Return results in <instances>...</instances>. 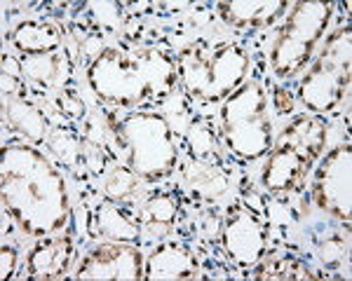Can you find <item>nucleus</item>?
I'll list each match as a JSON object with an SVG mask.
<instances>
[{
  "label": "nucleus",
  "instance_id": "1",
  "mask_svg": "<svg viewBox=\"0 0 352 281\" xmlns=\"http://www.w3.org/2000/svg\"><path fill=\"white\" fill-rule=\"evenodd\" d=\"M3 204L31 237H50L68 221L66 183L38 150L8 145L3 150Z\"/></svg>",
  "mask_w": 352,
  "mask_h": 281
},
{
  "label": "nucleus",
  "instance_id": "18",
  "mask_svg": "<svg viewBox=\"0 0 352 281\" xmlns=\"http://www.w3.org/2000/svg\"><path fill=\"white\" fill-rule=\"evenodd\" d=\"M21 73L36 84L47 87H61L68 82V61L61 52L21 56Z\"/></svg>",
  "mask_w": 352,
  "mask_h": 281
},
{
  "label": "nucleus",
  "instance_id": "10",
  "mask_svg": "<svg viewBox=\"0 0 352 281\" xmlns=\"http://www.w3.org/2000/svg\"><path fill=\"white\" fill-rule=\"evenodd\" d=\"M352 160L350 145L343 143L333 148L312 178L310 197L317 204V209L338 218V221H350V195H352Z\"/></svg>",
  "mask_w": 352,
  "mask_h": 281
},
{
  "label": "nucleus",
  "instance_id": "5",
  "mask_svg": "<svg viewBox=\"0 0 352 281\" xmlns=\"http://www.w3.org/2000/svg\"><path fill=\"white\" fill-rule=\"evenodd\" d=\"M223 143L242 162H256L272 148L268 94L256 80L242 82L221 106Z\"/></svg>",
  "mask_w": 352,
  "mask_h": 281
},
{
  "label": "nucleus",
  "instance_id": "15",
  "mask_svg": "<svg viewBox=\"0 0 352 281\" xmlns=\"http://www.w3.org/2000/svg\"><path fill=\"white\" fill-rule=\"evenodd\" d=\"M8 40L21 56L52 54L61 47L59 28L43 19H26L8 33Z\"/></svg>",
  "mask_w": 352,
  "mask_h": 281
},
{
  "label": "nucleus",
  "instance_id": "8",
  "mask_svg": "<svg viewBox=\"0 0 352 281\" xmlns=\"http://www.w3.org/2000/svg\"><path fill=\"white\" fill-rule=\"evenodd\" d=\"M350 28L329 36L320 56L300 82V101L310 112H333L350 97Z\"/></svg>",
  "mask_w": 352,
  "mask_h": 281
},
{
  "label": "nucleus",
  "instance_id": "13",
  "mask_svg": "<svg viewBox=\"0 0 352 281\" xmlns=\"http://www.w3.org/2000/svg\"><path fill=\"white\" fill-rule=\"evenodd\" d=\"M144 272V279H190L197 272V260L186 246L162 241L153 249Z\"/></svg>",
  "mask_w": 352,
  "mask_h": 281
},
{
  "label": "nucleus",
  "instance_id": "23",
  "mask_svg": "<svg viewBox=\"0 0 352 281\" xmlns=\"http://www.w3.org/2000/svg\"><path fill=\"white\" fill-rule=\"evenodd\" d=\"M345 251H348V241L343 237H329L322 244V258H324L327 265H338L345 258Z\"/></svg>",
  "mask_w": 352,
  "mask_h": 281
},
{
  "label": "nucleus",
  "instance_id": "24",
  "mask_svg": "<svg viewBox=\"0 0 352 281\" xmlns=\"http://www.w3.org/2000/svg\"><path fill=\"white\" fill-rule=\"evenodd\" d=\"M59 103H61V106L66 103V115H71V117H82L85 108H82L80 99H78L73 92H64V94H61V97H59Z\"/></svg>",
  "mask_w": 352,
  "mask_h": 281
},
{
  "label": "nucleus",
  "instance_id": "21",
  "mask_svg": "<svg viewBox=\"0 0 352 281\" xmlns=\"http://www.w3.org/2000/svg\"><path fill=\"white\" fill-rule=\"evenodd\" d=\"M252 279H310V269L292 256H275L270 260H261L254 265Z\"/></svg>",
  "mask_w": 352,
  "mask_h": 281
},
{
  "label": "nucleus",
  "instance_id": "25",
  "mask_svg": "<svg viewBox=\"0 0 352 281\" xmlns=\"http://www.w3.org/2000/svg\"><path fill=\"white\" fill-rule=\"evenodd\" d=\"M14 269H16V251L12 246H3V274H0L3 281L12 279Z\"/></svg>",
  "mask_w": 352,
  "mask_h": 281
},
{
  "label": "nucleus",
  "instance_id": "16",
  "mask_svg": "<svg viewBox=\"0 0 352 281\" xmlns=\"http://www.w3.org/2000/svg\"><path fill=\"white\" fill-rule=\"evenodd\" d=\"M5 122L14 129L19 136L28 138L31 143H43L45 134H47V117L38 108L33 101H28L21 94H12L5 97V108H3Z\"/></svg>",
  "mask_w": 352,
  "mask_h": 281
},
{
  "label": "nucleus",
  "instance_id": "12",
  "mask_svg": "<svg viewBox=\"0 0 352 281\" xmlns=\"http://www.w3.org/2000/svg\"><path fill=\"white\" fill-rule=\"evenodd\" d=\"M76 256L73 239L68 234H50L41 237L26 258L31 279H61L66 277L71 260Z\"/></svg>",
  "mask_w": 352,
  "mask_h": 281
},
{
  "label": "nucleus",
  "instance_id": "17",
  "mask_svg": "<svg viewBox=\"0 0 352 281\" xmlns=\"http://www.w3.org/2000/svg\"><path fill=\"white\" fill-rule=\"evenodd\" d=\"M139 230L148 239H164L174 228L176 201L169 195H155L146 199L139 209Z\"/></svg>",
  "mask_w": 352,
  "mask_h": 281
},
{
  "label": "nucleus",
  "instance_id": "2",
  "mask_svg": "<svg viewBox=\"0 0 352 281\" xmlns=\"http://www.w3.org/2000/svg\"><path fill=\"white\" fill-rule=\"evenodd\" d=\"M176 77V66L157 49L106 47L87 66V82L94 97L111 106H136L167 92Z\"/></svg>",
  "mask_w": 352,
  "mask_h": 281
},
{
  "label": "nucleus",
  "instance_id": "3",
  "mask_svg": "<svg viewBox=\"0 0 352 281\" xmlns=\"http://www.w3.org/2000/svg\"><path fill=\"white\" fill-rule=\"evenodd\" d=\"M327 145V122L312 115H298L282 129L272 143L270 157L261 173V183L268 193H294L303 188L305 178L315 169Z\"/></svg>",
  "mask_w": 352,
  "mask_h": 281
},
{
  "label": "nucleus",
  "instance_id": "14",
  "mask_svg": "<svg viewBox=\"0 0 352 281\" xmlns=\"http://www.w3.org/2000/svg\"><path fill=\"white\" fill-rule=\"evenodd\" d=\"M289 3H258V0H244V3H217V12L221 19L232 28H270L280 16L289 12Z\"/></svg>",
  "mask_w": 352,
  "mask_h": 281
},
{
  "label": "nucleus",
  "instance_id": "11",
  "mask_svg": "<svg viewBox=\"0 0 352 281\" xmlns=\"http://www.w3.org/2000/svg\"><path fill=\"white\" fill-rule=\"evenodd\" d=\"M78 279H144V258L136 246L122 241L99 244L85 253L78 265Z\"/></svg>",
  "mask_w": 352,
  "mask_h": 281
},
{
  "label": "nucleus",
  "instance_id": "7",
  "mask_svg": "<svg viewBox=\"0 0 352 281\" xmlns=\"http://www.w3.org/2000/svg\"><path fill=\"white\" fill-rule=\"evenodd\" d=\"M331 5L327 3H294L287 12V21L277 31L270 49L272 71L280 80H292L305 69L310 56L324 36Z\"/></svg>",
  "mask_w": 352,
  "mask_h": 281
},
{
  "label": "nucleus",
  "instance_id": "9",
  "mask_svg": "<svg viewBox=\"0 0 352 281\" xmlns=\"http://www.w3.org/2000/svg\"><path fill=\"white\" fill-rule=\"evenodd\" d=\"M223 246L230 260L242 269H252L268 256V221L247 201H232L223 218Z\"/></svg>",
  "mask_w": 352,
  "mask_h": 281
},
{
  "label": "nucleus",
  "instance_id": "20",
  "mask_svg": "<svg viewBox=\"0 0 352 281\" xmlns=\"http://www.w3.org/2000/svg\"><path fill=\"white\" fill-rule=\"evenodd\" d=\"M186 181H188L190 190L200 197H219L228 190V181L219 171L212 162L204 160H192L186 171Z\"/></svg>",
  "mask_w": 352,
  "mask_h": 281
},
{
  "label": "nucleus",
  "instance_id": "19",
  "mask_svg": "<svg viewBox=\"0 0 352 281\" xmlns=\"http://www.w3.org/2000/svg\"><path fill=\"white\" fill-rule=\"evenodd\" d=\"M96 223H99V232L111 241L132 244V241L141 237L139 221H132L116 204H101L99 211H96Z\"/></svg>",
  "mask_w": 352,
  "mask_h": 281
},
{
  "label": "nucleus",
  "instance_id": "22",
  "mask_svg": "<svg viewBox=\"0 0 352 281\" xmlns=\"http://www.w3.org/2000/svg\"><path fill=\"white\" fill-rule=\"evenodd\" d=\"M139 185H141V178L136 176L129 167H113L111 171L106 173L104 193L113 201L132 199V197L139 193Z\"/></svg>",
  "mask_w": 352,
  "mask_h": 281
},
{
  "label": "nucleus",
  "instance_id": "6",
  "mask_svg": "<svg viewBox=\"0 0 352 281\" xmlns=\"http://www.w3.org/2000/svg\"><path fill=\"white\" fill-rule=\"evenodd\" d=\"M116 138L127 153V167L146 183L164 181L176 167L174 134L157 112H129L116 122Z\"/></svg>",
  "mask_w": 352,
  "mask_h": 281
},
{
  "label": "nucleus",
  "instance_id": "4",
  "mask_svg": "<svg viewBox=\"0 0 352 281\" xmlns=\"http://www.w3.org/2000/svg\"><path fill=\"white\" fill-rule=\"evenodd\" d=\"M247 71L249 54L240 45H192L184 49L176 61V73L184 87L204 103H219L228 99L247 80Z\"/></svg>",
  "mask_w": 352,
  "mask_h": 281
}]
</instances>
